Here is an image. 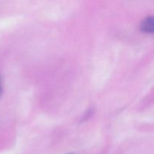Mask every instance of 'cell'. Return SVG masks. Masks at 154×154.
I'll return each instance as SVG.
<instances>
[{
  "mask_svg": "<svg viewBox=\"0 0 154 154\" xmlns=\"http://www.w3.org/2000/svg\"><path fill=\"white\" fill-rule=\"evenodd\" d=\"M141 29L147 33H152L154 31V21L153 17L144 19L141 23Z\"/></svg>",
  "mask_w": 154,
  "mask_h": 154,
  "instance_id": "cell-1",
  "label": "cell"
},
{
  "mask_svg": "<svg viewBox=\"0 0 154 154\" xmlns=\"http://www.w3.org/2000/svg\"><path fill=\"white\" fill-rule=\"evenodd\" d=\"M1 92H2V88H1V84H0V95H1Z\"/></svg>",
  "mask_w": 154,
  "mask_h": 154,
  "instance_id": "cell-2",
  "label": "cell"
},
{
  "mask_svg": "<svg viewBox=\"0 0 154 154\" xmlns=\"http://www.w3.org/2000/svg\"><path fill=\"white\" fill-rule=\"evenodd\" d=\"M69 154H72V153H69Z\"/></svg>",
  "mask_w": 154,
  "mask_h": 154,
  "instance_id": "cell-3",
  "label": "cell"
}]
</instances>
